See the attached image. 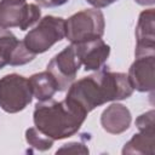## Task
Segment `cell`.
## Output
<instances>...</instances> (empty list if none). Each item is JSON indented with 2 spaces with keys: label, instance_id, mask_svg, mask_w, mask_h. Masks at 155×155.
Returning a JSON list of instances; mask_svg holds the SVG:
<instances>
[{
  "label": "cell",
  "instance_id": "6da1fadb",
  "mask_svg": "<svg viewBox=\"0 0 155 155\" xmlns=\"http://www.w3.org/2000/svg\"><path fill=\"white\" fill-rule=\"evenodd\" d=\"M132 92L133 87L126 74L102 70L71 84L67 98L88 114L107 102L128 98Z\"/></svg>",
  "mask_w": 155,
  "mask_h": 155
},
{
  "label": "cell",
  "instance_id": "7a4b0ae2",
  "mask_svg": "<svg viewBox=\"0 0 155 155\" xmlns=\"http://www.w3.org/2000/svg\"><path fill=\"white\" fill-rule=\"evenodd\" d=\"M86 116L87 113L67 97L61 102L52 101L51 98L35 105L34 125L42 134L56 140L76 133Z\"/></svg>",
  "mask_w": 155,
  "mask_h": 155
},
{
  "label": "cell",
  "instance_id": "3957f363",
  "mask_svg": "<svg viewBox=\"0 0 155 155\" xmlns=\"http://www.w3.org/2000/svg\"><path fill=\"white\" fill-rule=\"evenodd\" d=\"M104 16L99 10H82L65 21V36L71 44L101 39L104 34Z\"/></svg>",
  "mask_w": 155,
  "mask_h": 155
},
{
  "label": "cell",
  "instance_id": "277c9868",
  "mask_svg": "<svg viewBox=\"0 0 155 155\" xmlns=\"http://www.w3.org/2000/svg\"><path fill=\"white\" fill-rule=\"evenodd\" d=\"M65 36V21L61 17L45 16L25 36L24 45L34 54L42 53Z\"/></svg>",
  "mask_w": 155,
  "mask_h": 155
},
{
  "label": "cell",
  "instance_id": "5b68a950",
  "mask_svg": "<svg viewBox=\"0 0 155 155\" xmlns=\"http://www.w3.org/2000/svg\"><path fill=\"white\" fill-rule=\"evenodd\" d=\"M33 98L29 80L18 74H8L0 79V107L6 113L23 110Z\"/></svg>",
  "mask_w": 155,
  "mask_h": 155
},
{
  "label": "cell",
  "instance_id": "8992f818",
  "mask_svg": "<svg viewBox=\"0 0 155 155\" xmlns=\"http://www.w3.org/2000/svg\"><path fill=\"white\" fill-rule=\"evenodd\" d=\"M41 16L40 7L35 4H27L25 0L0 1V28L8 29L18 27L27 30L35 24Z\"/></svg>",
  "mask_w": 155,
  "mask_h": 155
},
{
  "label": "cell",
  "instance_id": "52a82bcc",
  "mask_svg": "<svg viewBox=\"0 0 155 155\" xmlns=\"http://www.w3.org/2000/svg\"><path fill=\"white\" fill-rule=\"evenodd\" d=\"M81 65L75 45L71 44L50 61L47 64V71L54 78L58 91H65L73 84Z\"/></svg>",
  "mask_w": 155,
  "mask_h": 155
},
{
  "label": "cell",
  "instance_id": "ba28073f",
  "mask_svg": "<svg viewBox=\"0 0 155 155\" xmlns=\"http://www.w3.org/2000/svg\"><path fill=\"white\" fill-rule=\"evenodd\" d=\"M154 52L137 54L136 61L128 70V80L137 91L148 92L154 90Z\"/></svg>",
  "mask_w": 155,
  "mask_h": 155
},
{
  "label": "cell",
  "instance_id": "9c48e42d",
  "mask_svg": "<svg viewBox=\"0 0 155 155\" xmlns=\"http://www.w3.org/2000/svg\"><path fill=\"white\" fill-rule=\"evenodd\" d=\"M78 57L86 70H98L103 67L110 53V47L102 39L74 44Z\"/></svg>",
  "mask_w": 155,
  "mask_h": 155
},
{
  "label": "cell",
  "instance_id": "30bf717a",
  "mask_svg": "<svg viewBox=\"0 0 155 155\" xmlns=\"http://www.w3.org/2000/svg\"><path fill=\"white\" fill-rule=\"evenodd\" d=\"M154 8L145 10L140 13L136 28V56L154 52L155 35H154Z\"/></svg>",
  "mask_w": 155,
  "mask_h": 155
},
{
  "label": "cell",
  "instance_id": "8fae6325",
  "mask_svg": "<svg viewBox=\"0 0 155 155\" xmlns=\"http://www.w3.org/2000/svg\"><path fill=\"white\" fill-rule=\"evenodd\" d=\"M101 124L103 128L113 134L125 132L131 124V113L122 104H111L102 114Z\"/></svg>",
  "mask_w": 155,
  "mask_h": 155
},
{
  "label": "cell",
  "instance_id": "7c38bea8",
  "mask_svg": "<svg viewBox=\"0 0 155 155\" xmlns=\"http://www.w3.org/2000/svg\"><path fill=\"white\" fill-rule=\"evenodd\" d=\"M28 80L33 96L40 102L51 99L54 96V93L58 91L54 78L47 70L34 74Z\"/></svg>",
  "mask_w": 155,
  "mask_h": 155
},
{
  "label": "cell",
  "instance_id": "4fadbf2b",
  "mask_svg": "<svg viewBox=\"0 0 155 155\" xmlns=\"http://www.w3.org/2000/svg\"><path fill=\"white\" fill-rule=\"evenodd\" d=\"M155 145V131L147 132L140 131L138 134H134L131 140H128L124 149L122 154H154Z\"/></svg>",
  "mask_w": 155,
  "mask_h": 155
},
{
  "label": "cell",
  "instance_id": "5bb4252c",
  "mask_svg": "<svg viewBox=\"0 0 155 155\" xmlns=\"http://www.w3.org/2000/svg\"><path fill=\"white\" fill-rule=\"evenodd\" d=\"M19 41L8 30L0 28V69L10 64Z\"/></svg>",
  "mask_w": 155,
  "mask_h": 155
},
{
  "label": "cell",
  "instance_id": "9a60e30c",
  "mask_svg": "<svg viewBox=\"0 0 155 155\" xmlns=\"http://www.w3.org/2000/svg\"><path fill=\"white\" fill-rule=\"evenodd\" d=\"M25 139L31 147H34L39 150H42V151L50 149L53 144V140L51 138L42 134L35 127H30L25 131Z\"/></svg>",
  "mask_w": 155,
  "mask_h": 155
},
{
  "label": "cell",
  "instance_id": "2e32d148",
  "mask_svg": "<svg viewBox=\"0 0 155 155\" xmlns=\"http://www.w3.org/2000/svg\"><path fill=\"white\" fill-rule=\"evenodd\" d=\"M136 125L139 131H147V132H154V110H149L145 114H142L137 120Z\"/></svg>",
  "mask_w": 155,
  "mask_h": 155
},
{
  "label": "cell",
  "instance_id": "e0dca14e",
  "mask_svg": "<svg viewBox=\"0 0 155 155\" xmlns=\"http://www.w3.org/2000/svg\"><path fill=\"white\" fill-rule=\"evenodd\" d=\"M78 153V154H87L88 149L80 143H69V144H64L63 148H61L59 150H57V153Z\"/></svg>",
  "mask_w": 155,
  "mask_h": 155
},
{
  "label": "cell",
  "instance_id": "ac0fdd59",
  "mask_svg": "<svg viewBox=\"0 0 155 155\" xmlns=\"http://www.w3.org/2000/svg\"><path fill=\"white\" fill-rule=\"evenodd\" d=\"M40 6L44 7H56V6H61L63 4H65L68 0H35Z\"/></svg>",
  "mask_w": 155,
  "mask_h": 155
},
{
  "label": "cell",
  "instance_id": "d6986e66",
  "mask_svg": "<svg viewBox=\"0 0 155 155\" xmlns=\"http://www.w3.org/2000/svg\"><path fill=\"white\" fill-rule=\"evenodd\" d=\"M88 4H91L92 6L97 7V8H102V7H105V6H109L110 4L115 2L116 0H86Z\"/></svg>",
  "mask_w": 155,
  "mask_h": 155
},
{
  "label": "cell",
  "instance_id": "ffe728a7",
  "mask_svg": "<svg viewBox=\"0 0 155 155\" xmlns=\"http://www.w3.org/2000/svg\"><path fill=\"white\" fill-rule=\"evenodd\" d=\"M136 1L140 5H151V4H154V0H136Z\"/></svg>",
  "mask_w": 155,
  "mask_h": 155
}]
</instances>
